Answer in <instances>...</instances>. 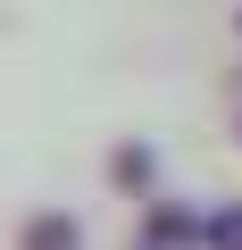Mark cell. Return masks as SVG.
Returning a JSON list of instances; mask_svg holds the SVG:
<instances>
[{"label": "cell", "mask_w": 242, "mask_h": 250, "mask_svg": "<svg viewBox=\"0 0 242 250\" xmlns=\"http://www.w3.org/2000/svg\"><path fill=\"white\" fill-rule=\"evenodd\" d=\"M209 242H217V250H242V208H225V217L209 225Z\"/></svg>", "instance_id": "cell-2"}, {"label": "cell", "mask_w": 242, "mask_h": 250, "mask_svg": "<svg viewBox=\"0 0 242 250\" xmlns=\"http://www.w3.org/2000/svg\"><path fill=\"white\" fill-rule=\"evenodd\" d=\"M25 242H34V250H67V242H75V225H67V217H50V225H34Z\"/></svg>", "instance_id": "cell-1"}]
</instances>
